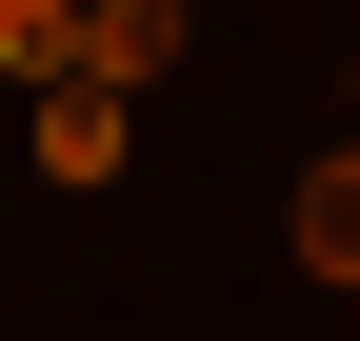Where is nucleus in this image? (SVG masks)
<instances>
[{"label":"nucleus","instance_id":"f257e3e1","mask_svg":"<svg viewBox=\"0 0 360 341\" xmlns=\"http://www.w3.org/2000/svg\"><path fill=\"white\" fill-rule=\"evenodd\" d=\"M180 40H200L180 0H80V80H101V101H141V80L180 61Z\"/></svg>","mask_w":360,"mask_h":341},{"label":"nucleus","instance_id":"f03ea898","mask_svg":"<svg viewBox=\"0 0 360 341\" xmlns=\"http://www.w3.org/2000/svg\"><path fill=\"white\" fill-rule=\"evenodd\" d=\"M40 181H120V101L101 80H40Z\"/></svg>","mask_w":360,"mask_h":341},{"label":"nucleus","instance_id":"7ed1b4c3","mask_svg":"<svg viewBox=\"0 0 360 341\" xmlns=\"http://www.w3.org/2000/svg\"><path fill=\"white\" fill-rule=\"evenodd\" d=\"M281 241H300V261H321V281H360V161H321V181L281 201Z\"/></svg>","mask_w":360,"mask_h":341},{"label":"nucleus","instance_id":"20e7f679","mask_svg":"<svg viewBox=\"0 0 360 341\" xmlns=\"http://www.w3.org/2000/svg\"><path fill=\"white\" fill-rule=\"evenodd\" d=\"M0 61L20 80H80V0H0Z\"/></svg>","mask_w":360,"mask_h":341}]
</instances>
